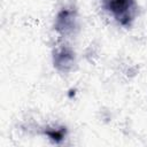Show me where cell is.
I'll return each mask as SVG.
<instances>
[{
    "instance_id": "obj_3",
    "label": "cell",
    "mask_w": 147,
    "mask_h": 147,
    "mask_svg": "<svg viewBox=\"0 0 147 147\" xmlns=\"http://www.w3.org/2000/svg\"><path fill=\"white\" fill-rule=\"evenodd\" d=\"M76 63L75 52L71 47L67 45L56 46L53 51V65L54 68L62 74H67L74 69Z\"/></svg>"
},
{
    "instance_id": "obj_4",
    "label": "cell",
    "mask_w": 147,
    "mask_h": 147,
    "mask_svg": "<svg viewBox=\"0 0 147 147\" xmlns=\"http://www.w3.org/2000/svg\"><path fill=\"white\" fill-rule=\"evenodd\" d=\"M44 134L54 144H61L67 136V129L62 125L47 126L44 130Z\"/></svg>"
},
{
    "instance_id": "obj_2",
    "label": "cell",
    "mask_w": 147,
    "mask_h": 147,
    "mask_svg": "<svg viewBox=\"0 0 147 147\" xmlns=\"http://www.w3.org/2000/svg\"><path fill=\"white\" fill-rule=\"evenodd\" d=\"M77 26L78 18L74 8H63L57 13L54 22V29L59 34L63 37L70 36L76 31Z\"/></svg>"
},
{
    "instance_id": "obj_1",
    "label": "cell",
    "mask_w": 147,
    "mask_h": 147,
    "mask_svg": "<svg viewBox=\"0 0 147 147\" xmlns=\"http://www.w3.org/2000/svg\"><path fill=\"white\" fill-rule=\"evenodd\" d=\"M102 3L122 26H130L138 13L136 0H102Z\"/></svg>"
}]
</instances>
